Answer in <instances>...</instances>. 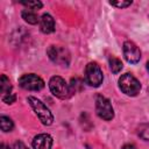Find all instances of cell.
Wrapping results in <instances>:
<instances>
[{"label": "cell", "instance_id": "1", "mask_svg": "<svg viewBox=\"0 0 149 149\" xmlns=\"http://www.w3.org/2000/svg\"><path fill=\"white\" fill-rule=\"evenodd\" d=\"M27 101L29 102L30 107L33 108V111L35 112V114L37 115L38 120L44 125V126H50L54 122V115L51 114L50 109L37 98L29 95L27 98Z\"/></svg>", "mask_w": 149, "mask_h": 149}, {"label": "cell", "instance_id": "2", "mask_svg": "<svg viewBox=\"0 0 149 149\" xmlns=\"http://www.w3.org/2000/svg\"><path fill=\"white\" fill-rule=\"evenodd\" d=\"M119 87L125 94L130 95V97H135L140 93L141 84L133 74L125 73L119 78Z\"/></svg>", "mask_w": 149, "mask_h": 149}, {"label": "cell", "instance_id": "3", "mask_svg": "<svg viewBox=\"0 0 149 149\" xmlns=\"http://www.w3.org/2000/svg\"><path fill=\"white\" fill-rule=\"evenodd\" d=\"M49 88L51 93L59 99H68L71 95L70 85L59 76H54L49 80Z\"/></svg>", "mask_w": 149, "mask_h": 149}, {"label": "cell", "instance_id": "4", "mask_svg": "<svg viewBox=\"0 0 149 149\" xmlns=\"http://www.w3.org/2000/svg\"><path fill=\"white\" fill-rule=\"evenodd\" d=\"M84 77H85V83L92 87H99L102 84V79H104L100 66L94 62H91L86 65Z\"/></svg>", "mask_w": 149, "mask_h": 149}, {"label": "cell", "instance_id": "5", "mask_svg": "<svg viewBox=\"0 0 149 149\" xmlns=\"http://www.w3.org/2000/svg\"><path fill=\"white\" fill-rule=\"evenodd\" d=\"M47 54L49 58L62 66H68L70 63V52L66 48L64 47H58V45H50L47 50Z\"/></svg>", "mask_w": 149, "mask_h": 149}, {"label": "cell", "instance_id": "6", "mask_svg": "<svg viewBox=\"0 0 149 149\" xmlns=\"http://www.w3.org/2000/svg\"><path fill=\"white\" fill-rule=\"evenodd\" d=\"M95 112L99 118L106 121H109L114 118V111L111 101L101 94H98L95 98Z\"/></svg>", "mask_w": 149, "mask_h": 149}, {"label": "cell", "instance_id": "7", "mask_svg": "<svg viewBox=\"0 0 149 149\" xmlns=\"http://www.w3.org/2000/svg\"><path fill=\"white\" fill-rule=\"evenodd\" d=\"M19 85L27 91H40L44 87V81L35 73H26L20 77Z\"/></svg>", "mask_w": 149, "mask_h": 149}, {"label": "cell", "instance_id": "8", "mask_svg": "<svg viewBox=\"0 0 149 149\" xmlns=\"http://www.w3.org/2000/svg\"><path fill=\"white\" fill-rule=\"evenodd\" d=\"M123 56L128 63L136 64L141 58V51L134 42L126 41L123 43Z\"/></svg>", "mask_w": 149, "mask_h": 149}, {"label": "cell", "instance_id": "9", "mask_svg": "<svg viewBox=\"0 0 149 149\" xmlns=\"http://www.w3.org/2000/svg\"><path fill=\"white\" fill-rule=\"evenodd\" d=\"M52 137L49 134H38L33 140L34 149H51Z\"/></svg>", "mask_w": 149, "mask_h": 149}, {"label": "cell", "instance_id": "10", "mask_svg": "<svg viewBox=\"0 0 149 149\" xmlns=\"http://www.w3.org/2000/svg\"><path fill=\"white\" fill-rule=\"evenodd\" d=\"M38 23H40V29H41V31L44 33V34H50V33H52V31L55 30V20H54V17H52L50 14H48V13H44V14L41 16Z\"/></svg>", "mask_w": 149, "mask_h": 149}, {"label": "cell", "instance_id": "11", "mask_svg": "<svg viewBox=\"0 0 149 149\" xmlns=\"http://www.w3.org/2000/svg\"><path fill=\"white\" fill-rule=\"evenodd\" d=\"M21 16H22V19H23L26 22H28L29 24H36L37 22H40L37 14H36L33 9H28V8L23 9L22 13H21Z\"/></svg>", "mask_w": 149, "mask_h": 149}, {"label": "cell", "instance_id": "12", "mask_svg": "<svg viewBox=\"0 0 149 149\" xmlns=\"http://www.w3.org/2000/svg\"><path fill=\"white\" fill-rule=\"evenodd\" d=\"M0 91H1L2 95L12 93V84H10L9 79L6 77V74H1V77H0Z\"/></svg>", "mask_w": 149, "mask_h": 149}, {"label": "cell", "instance_id": "13", "mask_svg": "<svg viewBox=\"0 0 149 149\" xmlns=\"http://www.w3.org/2000/svg\"><path fill=\"white\" fill-rule=\"evenodd\" d=\"M108 64H109L111 71H112L113 73H115V74L119 73V72L122 70V62H121L119 58L114 57V56H111V57H109Z\"/></svg>", "mask_w": 149, "mask_h": 149}, {"label": "cell", "instance_id": "14", "mask_svg": "<svg viewBox=\"0 0 149 149\" xmlns=\"http://www.w3.org/2000/svg\"><path fill=\"white\" fill-rule=\"evenodd\" d=\"M0 127H1V130L7 133V132H12L13 128H14V123L12 121V119H9L8 116H5L2 115L0 118Z\"/></svg>", "mask_w": 149, "mask_h": 149}, {"label": "cell", "instance_id": "15", "mask_svg": "<svg viewBox=\"0 0 149 149\" xmlns=\"http://www.w3.org/2000/svg\"><path fill=\"white\" fill-rule=\"evenodd\" d=\"M137 135L142 140L149 141V123H142V125H140V127L137 128Z\"/></svg>", "mask_w": 149, "mask_h": 149}, {"label": "cell", "instance_id": "16", "mask_svg": "<svg viewBox=\"0 0 149 149\" xmlns=\"http://www.w3.org/2000/svg\"><path fill=\"white\" fill-rule=\"evenodd\" d=\"M23 6H26V7H28V9H33V10H35V9H40V8H42V2L41 1H37V0H35V1H22L21 2Z\"/></svg>", "mask_w": 149, "mask_h": 149}, {"label": "cell", "instance_id": "17", "mask_svg": "<svg viewBox=\"0 0 149 149\" xmlns=\"http://www.w3.org/2000/svg\"><path fill=\"white\" fill-rule=\"evenodd\" d=\"M109 3L118 8H126L132 5V1H109Z\"/></svg>", "mask_w": 149, "mask_h": 149}, {"label": "cell", "instance_id": "18", "mask_svg": "<svg viewBox=\"0 0 149 149\" xmlns=\"http://www.w3.org/2000/svg\"><path fill=\"white\" fill-rule=\"evenodd\" d=\"M15 99H16V97L14 93H8V94L2 95V101L6 104H13L15 101Z\"/></svg>", "mask_w": 149, "mask_h": 149}, {"label": "cell", "instance_id": "19", "mask_svg": "<svg viewBox=\"0 0 149 149\" xmlns=\"http://www.w3.org/2000/svg\"><path fill=\"white\" fill-rule=\"evenodd\" d=\"M13 149H28V147L22 141H16L13 146Z\"/></svg>", "mask_w": 149, "mask_h": 149}, {"label": "cell", "instance_id": "20", "mask_svg": "<svg viewBox=\"0 0 149 149\" xmlns=\"http://www.w3.org/2000/svg\"><path fill=\"white\" fill-rule=\"evenodd\" d=\"M121 149H137V148H136L134 144H125Z\"/></svg>", "mask_w": 149, "mask_h": 149}, {"label": "cell", "instance_id": "21", "mask_svg": "<svg viewBox=\"0 0 149 149\" xmlns=\"http://www.w3.org/2000/svg\"><path fill=\"white\" fill-rule=\"evenodd\" d=\"M1 149H9V147H7L5 144H1Z\"/></svg>", "mask_w": 149, "mask_h": 149}, {"label": "cell", "instance_id": "22", "mask_svg": "<svg viewBox=\"0 0 149 149\" xmlns=\"http://www.w3.org/2000/svg\"><path fill=\"white\" fill-rule=\"evenodd\" d=\"M147 70H148V72H149V61H148V63H147Z\"/></svg>", "mask_w": 149, "mask_h": 149}]
</instances>
